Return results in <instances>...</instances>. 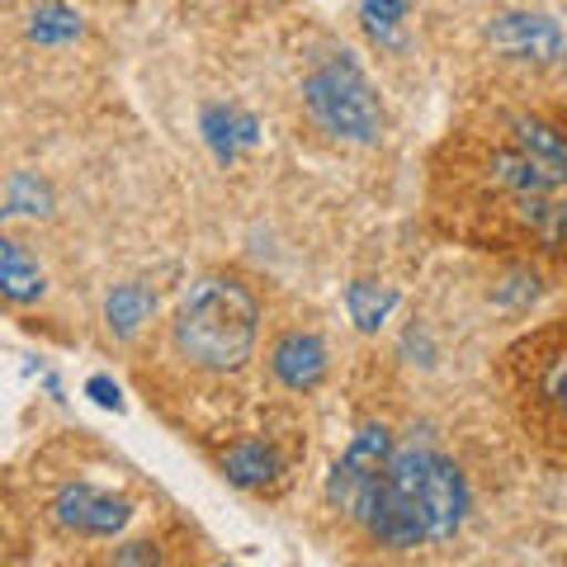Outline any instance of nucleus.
<instances>
[{
	"label": "nucleus",
	"instance_id": "nucleus-11",
	"mask_svg": "<svg viewBox=\"0 0 567 567\" xmlns=\"http://www.w3.org/2000/svg\"><path fill=\"white\" fill-rule=\"evenodd\" d=\"M0 293L10 303H33L43 293V270L29 260L24 246H14L6 237H0Z\"/></svg>",
	"mask_w": 567,
	"mask_h": 567
},
{
	"label": "nucleus",
	"instance_id": "nucleus-14",
	"mask_svg": "<svg viewBox=\"0 0 567 567\" xmlns=\"http://www.w3.org/2000/svg\"><path fill=\"white\" fill-rule=\"evenodd\" d=\"M152 308H156V298L142 289V284H123V289H114V298H110V327L118 336H133L142 322H147Z\"/></svg>",
	"mask_w": 567,
	"mask_h": 567
},
{
	"label": "nucleus",
	"instance_id": "nucleus-7",
	"mask_svg": "<svg viewBox=\"0 0 567 567\" xmlns=\"http://www.w3.org/2000/svg\"><path fill=\"white\" fill-rule=\"evenodd\" d=\"M58 520L66 525V529H76V535H118L123 525H128V502L123 496H110V492H100V487H91V483H71V487H62V496H58Z\"/></svg>",
	"mask_w": 567,
	"mask_h": 567
},
{
	"label": "nucleus",
	"instance_id": "nucleus-16",
	"mask_svg": "<svg viewBox=\"0 0 567 567\" xmlns=\"http://www.w3.org/2000/svg\"><path fill=\"white\" fill-rule=\"evenodd\" d=\"M402 14H406V0H364V29L374 33L379 43H393L398 39Z\"/></svg>",
	"mask_w": 567,
	"mask_h": 567
},
{
	"label": "nucleus",
	"instance_id": "nucleus-9",
	"mask_svg": "<svg viewBox=\"0 0 567 567\" xmlns=\"http://www.w3.org/2000/svg\"><path fill=\"white\" fill-rule=\"evenodd\" d=\"M275 374L284 388H293V393H312L317 383L327 379V346L317 341L308 331H289L284 341L275 346Z\"/></svg>",
	"mask_w": 567,
	"mask_h": 567
},
{
	"label": "nucleus",
	"instance_id": "nucleus-13",
	"mask_svg": "<svg viewBox=\"0 0 567 567\" xmlns=\"http://www.w3.org/2000/svg\"><path fill=\"white\" fill-rule=\"evenodd\" d=\"M346 303H350L354 322H360L364 331H374L383 317L393 312L398 293H393V289H379V284H369V279H360V284H350V289H346Z\"/></svg>",
	"mask_w": 567,
	"mask_h": 567
},
{
	"label": "nucleus",
	"instance_id": "nucleus-18",
	"mask_svg": "<svg viewBox=\"0 0 567 567\" xmlns=\"http://www.w3.org/2000/svg\"><path fill=\"white\" fill-rule=\"evenodd\" d=\"M85 393H91L100 406H118V388H114L110 379H100V374H95L91 383H85Z\"/></svg>",
	"mask_w": 567,
	"mask_h": 567
},
{
	"label": "nucleus",
	"instance_id": "nucleus-10",
	"mask_svg": "<svg viewBox=\"0 0 567 567\" xmlns=\"http://www.w3.org/2000/svg\"><path fill=\"white\" fill-rule=\"evenodd\" d=\"M223 473L233 477L237 487H270V483H279L284 458H279L270 445H260V440H251V445L227 450V458H223Z\"/></svg>",
	"mask_w": 567,
	"mask_h": 567
},
{
	"label": "nucleus",
	"instance_id": "nucleus-8",
	"mask_svg": "<svg viewBox=\"0 0 567 567\" xmlns=\"http://www.w3.org/2000/svg\"><path fill=\"white\" fill-rule=\"evenodd\" d=\"M492 43L525 62L563 58V33L554 20H544V14H502V20L492 24Z\"/></svg>",
	"mask_w": 567,
	"mask_h": 567
},
{
	"label": "nucleus",
	"instance_id": "nucleus-3",
	"mask_svg": "<svg viewBox=\"0 0 567 567\" xmlns=\"http://www.w3.org/2000/svg\"><path fill=\"white\" fill-rule=\"evenodd\" d=\"M175 350L189 364L213 369V374H233L251 360L260 336V303L233 275H204L189 284V293L175 308Z\"/></svg>",
	"mask_w": 567,
	"mask_h": 567
},
{
	"label": "nucleus",
	"instance_id": "nucleus-5",
	"mask_svg": "<svg viewBox=\"0 0 567 567\" xmlns=\"http://www.w3.org/2000/svg\"><path fill=\"white\" fill-rule=\"evenodd\" d=\"M303 100L312 118L322 123L327 133L350 137V142H374L383 133V110L369 76L360 71V62L341 52V58H327L322 66L303 81Z\"/></svg>",
	"mask_w": 567,
	"mask_h": 567
},
{
	"label": "nucleus",
	"instance_id": "nucleus-1",
	"mask_svg": "<svg viewBox=\"0 0 567 567\" xmlns=\"http://www.w3.org/2000/svg\"><path fill=\"white\" fill-rule=\"evenodd\" d=\"M435 204L458 237L502 251H567V133L502 114L454 137L435 162Z\"/></svg>",
	"mask_w": 567,
	"mask_h": 567
},
{
	"label": "nucleus",
	"instance_id": "nucleus-4",
	"mask_svg": "<svg viewBox=\"0 0 567 567\" xmlns=\"http://www.w3.org/2000/svg\"><path fill=\"white\" fill-rule=\"evenodd\" d=\"M506 388L535 450L567 468V317L506 350Z\"/></svg>",
	"mask_w": 567,
	"mask_h": 567
},
{
	"label": "nucleus",
	"instance_id": "nucleus-15",
	"mask_svg": "<svg viewBox=\"0 0 567 567\" xmlns=\"http://www.w3.org/2000/svg\"><path fill=\"white\" fill-rule=\"evenodd\" d=\"M81 24H76V14H71L66 6H58V0H43L39 14H33V39H43V43H58V39H71Z\"/></svg>",
	"mask_w": 567,
	"mask_h": 567
},
{
	"label": "nucleus",
	"instance_id": "nucleus-12",
	"mask_svg": "<svg viewBox=\"0 0 567 567\" xmlns=\"http://www.w3.org/2000/svg\"><path fill=\"white\" fill-rule=\"evenodd\" d=\"M204 133L213 142V152H218V162H233L237 147H246V142H256V123L237 114V110H223V104H213V110L204 114Z\"/></svg>",
	"mask_w": 567,
	"mask_h": 567
},
{
	"label": "nucleus",
	"instance_id": "nucleus-6",
	"mask_svg": "<svg viewBox=\"0 0 567 567\" xmlns=\"http://www.w3.org/2000/svg\"><path fill=\"white\" fill-rule=\"evenodd\" d=\"M388 458H393V435H388L383 425H364V431L354 435V445L346 450V458L331 468V483H327L331 506L364 525L369 506H374V492L388 473Z\"/></svg>",
	"mask_w": 567,
	"mask_h": 567
},
{
	"label": "nucleus",
	"instance_id": "nucleus-19",
	"mask_svg": "<svg viewBox=\"0 0 567 567\" xmlns=\"http://www.w3.org/2000/svg\"><path fill=\"white\" fill-rule=\"evenodd\" d=\"M147 558H152L147 544H128L123 548V558H118V567H147Z\"/></svg>",
	"mask_w": 567,
	"mask_h": 567
},
{
	"label": "nucleus",
	"instance_id": "nucleus-2",
	"mask_svg": "<svg viewBox=\"0 0 567 567\" xmlns=\"http://www.w3.org/2000/svg\"><path fill=\"white\" fill-rule=\"evenodd\" d=\"M468 483L445 454L435 450H393L388 473L374 492L364 529L388 548L445 544L464 525Z\"/></svg>",
	"mask_w": 567,
	"mask_h": 567
},
{
	"label": "nucleus",
	"instance_id": "nucleus-17",
	"mask_svg": "<svg viewBox=\"0 0 567 567\" xmlns=\"http://www.w3.org/2000/svg\"><path fill=\"white\" fill-rule=\"evenodd\" d=\"M43 208H48V185H39L33 175H14L6 213H43Z\"/></svg>",
	"mask_w": 567,
	"mask_h": 567
}]
</instances>
